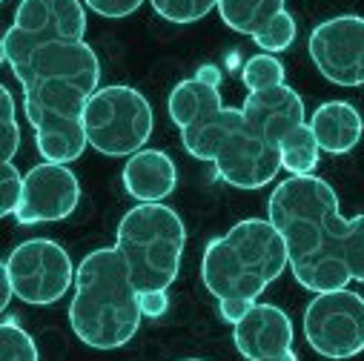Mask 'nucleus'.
<instances>
[{
    "label": "nucleus",
    "mask_w": 364,
    "mask_h": 361,
    "mask_svg": "<svg viewBox=\"0 0 364 361\" xmlns=\"http://www.w3.org/2000/svg\"><path fill=\"white\" fill-rule=\"evenodd\" d=\"M296 18L284 9L279 18H272L269 21V26L267 29H261L252 41H255V46L261 49V52H269V55H276V52H284V49H290L293 46V41H296Z\"/></svg>",
    "instance_id": "obj_24"
},
{
    "label": "nucleus",
    "mask_w": 364,
    "mask_h": 361,
    "mask_svg": "<svg viewBox=\"0 0 364 361\" xmlns=\"http://www.w3.org/2000/svg\"><path fill=\"white\" fill-rule=\"evenodd\" d=\"M196 77H201V80H207V83H213V86H221V69L213 66V63H204V66L196 72Z\"/></svg>",
    "instance_id": "obj_32"
},
{
    "label": "nucleus",
    "mask_w": 364,
    "mask_h": 361,
    "mask_svg": "<svg viewBox=\"0 0 364 361\" xmlns=\"http://www.w3.org/2000/svg\"><path fill=\"white\" fill-rule=\"evenodd\" d=\"M0 158L12 161L21 146V126H18V109L15 98L6 86H0Z\"/></svg>",
    "instance_id": "obj_25"
},
{
    "label": "nucleus",
    "mask_w": 364,
    "mask_h": 361,
    "mask_svg": "<svg viewBox=\"0 0 364 361\" xmlns=\"http://www.w3.org/2000/svg\"><path fill=\"white\" fill-rule=\"evenodd\" d=\"M4 269L12 281L15 298L32 307H46L60 301L75 284V273L69 252L52 238H29L21 241L4 261Z\"/></svg>",
    "instance_id": "obj_9"
},
{
    "label": "nucleus",
    "mask_w": 364,
    "mask_h": 361,
    "mask_svg": "<svg viewBox=\"0 0 364 361\" xmlns=\"http://www.w3.org/2000/svg\"><path fill=\"white\" fill-rule=\"evenodd\" d=\"M307 124H310L321 152H327V155H347L350 149L358 146V141L364 135L361 112L347 101H324L321 107H316V112L310 115Z\"/></svg>",
    "instance_id": "obj_17"
},
{
    "label": "nucleus",
    "mask_w": 364,
    "mask_h": 361,
    "mask_svg": "<svg viewBox=\"0 0 364 361\" xmlns=\"http://www.w3.org/2000/svg\"><path fill=\"white\" fill-rule=\"evenodd\" d=\"M166 109H169L172 124L184 132V129H193V126L204 124L215 112H221L224 101H221L218 86H213L201 77H187L169 92Z\"/></svg>",
    "instance_id": "obj_18"
},
{
    "label": "nucleus",
    "mask_w": 364,
    "mask_h": 361,
    "mask_svg": "<svg viewBox=\"0 0 364 361\" xmlns=\"http://www.w3.org/2000/svg\"><path fill=\"white\" fill-rule=\"evenodd\" d=\"M282 166L290 172V175H313L316 166H318V155H321V146L310 129V124H301L299 129H293L284 141H282Z\"/></svg>",
    "instance_id": "obj_20"
},
{
    "label": "nucleus",
    "mask_w": 364,
    "mask_h": 361,
    "mask_svg": "<svg viewBox=\"0 0 364 361\" xmlns=\"http://www.w3.org/2000/svg\"><path fill=\"white\" fill-rule=\"evenodd\" d=\"M80 201V180L66 163L43 161L23 175V198L15 212L21 227L55 224L75 212Z\"/></svg>",
    "instance_id": "obj_12"
},
{
    "label": "nucleus",
    "mask_w": 364,
    "mask_h": 361,
    "mask_svg": "<svg viewBox=\"0 0 364 361\" xmlns=\"http://www.w3.org/2000/svg\"><path fill=\"white\" fill-rule=\"evenodd\" d=\"M264 361H299V355H296V350H287V352H279V355H269Z\"/></svg>",
    "instance_id": "obj_33"
},
{
    "label": "nucleus",
    "mask_w": 364,
    "mask_h": 361,
    "mask_svg": "<svg viewBox=\"0 0 364 361\" xmlns=\"http://www.w3.org/2000/svg\"><path fill=\"white\" fill-rule=\"evenodd\" d=\"M86 141L107 158H129L144 149L155 129L149 101L127 83L95 89L83 109Z\"/></svg>",
    "instance_id": "obj_7"
},
{
    "label": "nucleus",
    "mask_w": 364,
    "mask_h": 361,
    "mask_svg": "<svg viewBox=\"0 0 364 361\" xmlns=\"http://www.w3.org/2000/svg\"><path fill=\"white\" fill-rule=\"evenodd\" d=\"M184 149L215 166L218 178L235 190H261L279 175L282 149L264 141L241 109L224 107L204 124L181 132Z\"/></svg>",
    "instance_id": "obj_4"
},
{
    "label": "nucleus",
    "mask_w": 364,
    "mask_h": 361,
    "mask_svg": "<svg viewBox=\"0 0 364 361\" xmlns=\"http://www.w3.org/2000/svg\"><path fill=\"white\" fill-rule=\"evenodd\" d=\"M141 290L115 247L92 249L75 273L69 304L72 333L92 350H118L141 327Z\"/></svg>",
    "instance_id": "obj_2"
},
{
    "label": "nucleus",
    "mask_w": 364,
    "mask_h": 361,
    "mask_svg": "<svg viewBox=\"0 0 364 361\" xmlns=\"http://www.w3.org/2000/svg\"><path fill=\"white\" fill-rule=\"evenodd\" d=\"M89 89L72 80H32L23 83V109L35 129L38 152L52 163H72L86 149L83 109Z\"/></svg>",
    "instance_id": "obj_6"
},
{
    "label": "nucleus",
    "mask_w": 364,
    "mask_h": 361,
    "mask_svg": "<svg viewBox=\"0 0 364 361\" xmlns=\"http://www.w3.org/2000/svg\"><path fill=\"white\" fill-rule=\"evenodd\" d=\"M304 338L321 358L358 355L364 350V296L347 287L313 296L304 310Z\"/></svg>",
    "instance_id": "obj_10"
},
{
    "label": "nucleus",
    "mask_w": 364,
    "mask_h": 361,
    "mask_svg": "<svg viewBox=\"0 0 364 361\" xmlns=\"http://www.w3.org/2000/svg\"><path fill=\"white\" fill-rule=\"evenodd\" d=\"M287 9V0H218L221 21L247 38H255L261 29L269 26L272 18H279Z\"/></svg>",
    "instance_id": "obj_19"
},
{
    "label": "nucleus",
    "mask_w": 364,
    "mask_h": 361,
    "mask_svg": "<svg viewBox=\"0 0 364 361\" xmlns=\"http://www.w3.org/2000/svg\"><path fill=\"white\" fill-rule=\"evenodd\" d=\"M181 361H204V358H181Z\"/></svg>",
    "instance_id": "obj_34"
},
{
    "label": "nucleus",
    "mask_w": 364,
    "mask_h": 361,
    "mask_svg": "<svg viewBox=\"0 0 364 361\" xmlns=\"http://www.w3.org/2000/svg\"><path fill=\"white\" fill-rule=\"evenodd\" d=\"M169 307V296L166 290H144L141 293V313L144 318H161Z\"/></svg>",
    "instance_id": "obj_29"
},
{
    "label": "nucleus",
    "mask_w": 364,
    "mask_h": 361,
    "mask_svg": "<svg viewBox=\"0 0 364 361\" xmlns=\"http://www.w3.org/2000/svg\"><path fill=\"white\" fill-rule=\"evenodd\" d=\"M23 198V175L12 161L0 166V215H15Z\"/></svg>",
    "instance_id": "obj_27"
},
{
    "label": "nucleus",
    "mask_w": 364,
    "mask_h": 361,
    "mask_svg": "<svg viewBox=\"0 0 364 361\" xmlns=\"http://www.w3.org/2000/svg\"><path fill=\"white\" fill-rule=\"evenodd\" d=\"M80 41H86V9L80 0H21L0 49L4 63L15 69L41 46Z\"/></svg>",
    "instance_id": "obj_8"
},
{
    "label": "nucleus",
    "mask_w": 364,
    "mask_h": 361,
    "mask_svg": "<svg viewBox=\"0 0 364 361\" xmlns=\"http://www.w3.org/2000/svg\"><path fill=\"white\" fill-rule=\"evenodd\" d=\"M15 298V290H12V281H9V276H6V269L0 266V307H6L9 301Z\"/></svg>",
    "instance_id": "obj_31"
},
{
    "label": "nucleus",
    "mask_w": 364,
    "mask_h": 361,
    "mask_svg": "<svg viewBox=\"0 0 364 361\" xmlns=\"http://www.w3.org/2000/svg\"><path fill=\"white\" fill-rule=\"evenodd\" d=\"M12 72L21 80V86L32 83V80H72V83H80L83 89H89V92L101 89L98 86L101 83V60L86 41L41 46Z\"/></svg>",
    "instance_id": "obj_13"
},
{
    "label": "nucleus",
    "mask_w": 364,
    "mask_h": 361,
    "mask_svg": "<svg viewBox=\"0 0 364 361\" xmlns=\"http://www.w3.org/2000/svg\"><path fill=\"white\" fill-rule=\"evenodd\" d=\"M149 6L169 23H196L218 9V0H149Z\"/></svg>",
    "instance_id": "obj_23"
},
{
    "label": "nucleus",
    "mask_w": 364,
    "mask_h": 361,
    "mask_svg": "<svg viewBox=\"0 0 364 361\" xmlns=\"http://www.w3.org/2000/svg\"><path fill=\"white\" fill-rule=\"evenodd\" d=\"M290 252L269 218H244L221 238H213L201 258V281L221 298L255 301L284 269Z\"/></svg>",
    "instance_id": "obj_3"
},
{
    "label": "nucleus",
    "mask_w": 364,
    "mask_h": 361,
    "mask_svg": "<svg viewBox=\"0 0 364 361\" xmlns=\"http://www.w3.org/2000/svg\"><path fill=\"white\" fill-rule=\"evenodd\" d=\"M267 218L290 252L293 279L321 296L344 290L353 276L344 258V235L350 218L341 215L336 190L318 175H290L272 190Z\"/></svg>",
    "instance_id": "obj_1"
},
{
    "label": "nucleus",
    "mask_w": 364,
    "mask_h": 361,
    "mask_svg": "<svg viewBox=\"0 0 364 361\" xmlns=\"http://www.w3.org/2000/svg\"><path fill=\"white\" fill-rule=\"evenodd\" d=\"M83 4H86V9H92L101 18L121 21V18H129L132 12H138L144 0H83Z\"/></svg>",
    "instance_id": "obj_28"
},
{
    "label": "nucleus",
    "mask_w": 364,
    "mask_h": 361,
    "mask_svg": "<svg viewBox=\"0 0 364 361\" xmlns=\"http://www.w3.org/2000/svg\"><path fill=\"white\" fill-rule=\"evenodd\" d=\"M252 304H255V301H250V298H221V301H218L221 321H227V324H238V321L252 310Z\"/></svg>",
    "instance_id": "obj_30"
},
{
    "label": "nucleus",
    "mask_w": 364,
    "mask_h": 361,
    "mask_svg": "<svg viewBox=\"0 0 364 361\" xmlns=\"http://www.w3.org/2000/svg\"><path fill=\"white\" fill-rule=\"evenodd\" d=\"M247 124L272 146H282V141L307 124L304 101L293 86H272L264 92H247L244 107H241Z\"/></svg>",
    "instance_id": "obj_14"
},
{
    "label": "nucleus",
    "mask_w": 364,
    "mask_h": 361,
    "mask_svg": "<svg viewBox=\"0 0 364 361\" xmlns=\"http://www.w3.org/2000/svg\"><path fill=\"white\" fill-rule=\"evenodd\" d=\"M187 247V227L166 204L132 207L115 235V249L124 255L135 287L169 290L181 273V255Z\"/></svg>",
    "instance_id": "obj_5"
},
{
    "label": "nucleus",
    "mask_w": 364,
    "mask_h": 361,
    "mask_svg": "<svg viewBox=\"0 0 364 361\" xmlns=\"http://www.w3.org/2000/svg\"><path fill=\"white\" fill-rule=\"evenodd\" d=\"M344 258L350 264V276L353 281L364 284V212L350 218L347 235H344Z\"/></svg>",
    "instance_id": "obj_26"
},
{
    "label": "nucleus",
    "mask_w": 364,
    "mask_h": 361,
    "mask_svg": "<svg viewBox=\"0 0 364 361\" xmlns=\"http://www.w3.org/2000/svg\"><path fill=\"white\" fill-rule=\"evenodd\" d=\"M232 341L247 361H264L293 350L296 330L290 316L276 304H252V310L232 324Z\"/></svg>",
    "instance_id": "obj_15"
},
{
    "label": "nucleus",
    "mask_w": 364,
    "mask_h": 361,
    "mask_svg": "<svg viewBox=\"0 0 364 361\" xmlns=\"http://www.w3.org/2000/svg\"><path fill=\"white\" fill-rule=\"evenodd\" d=\"M241 80L250 92H264V89H272V86H284V63L269 52L252 55L241 66Z\"/></svg>",
    "instance_id": "obj_21"
},
{
    "label": "nucleus",
    "mask_w": 364,
    "mask_h": 361,
    "mask_svg": "<svg viewBox=\"0 0 364 361\" xmlns=\"http://www.w3.org/2000/svg\"><path fill=\"white\" fill-rule=\"evenodd\" d=\"M178 187V166L164 149H141L127 158L124 190L138 204H161Z\"/></svg>",
    "instance_id": "obj_16"
},
{
    "label": "nucleus",
    "mask_w": 364,
    "mask_h": 361,
    "mask_svg": "<svg viewBox=\"0 0 364 361\" xmlns=\"http://www.w3.org/2000/svg\"><path fill=\"white\" fill-rule=\"evenodd\" d=\"M310 58L336 86H364V18L338 15L310 32Z\"/></svg>",
    "instance_id": "obj_11"
},
{
    "label": "nucleus",
    "mask_w": 364,
    "mask_h": 361,
    "mask_svg": "<svg viewBox=\"0 0 364 361\" xmlns=\"http://www.w3.org/2000/svg\"><path fill=\"white\" fill-rule=\"evenodd\" d=\"M0 361H41L35 338L15 321V316H6L0 324Z\"/></svg>",
    "instance_id": "obj_22"
}]
</instances>
